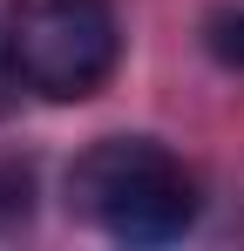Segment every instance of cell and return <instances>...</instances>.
Here are the masks:
<instances>
[{
  "label": "cell",
  "mask_w": 244,
  "mask_h": 251,
  "mask_svg": "<svg viewBox=\"0 0 244 251\" xmlns=\"http://www.w3.org/2000/svg\"><path fill=\"white\" fill-rule=\"evenodd\" d=\"M34 217V176L27 163H0V231H21Z\"/></svg>",
  "instance_id": "cell-3"
},
{
  "label": "cell",
  "mask_w": 244,
  "mask_h": 251,
  "mask_svg": "<svg viewBox=\"0 0 244 251\" xmlns=\"http://www.w3.org/2000/svg\"><path fill=\"white\" fill-rule=\"evenodd\" d=\"M203 48L224 61V68H244V7H217L203 21Z\"/></svg>",
  "instance_id": "cell-4"
},
{
  "label": "cell",
  "mask_w": 244,
  "mask_h": 251,
  "mask_svg": "<svg viewBox=\"0 0 244 251\" xmlns=\"http://www.w3.org/2000/svg\"><path fill=\"white\" fill-rule=\"evenodd\" d=\"M68 204L95 217L116 245H170L203 217L197 176L156 136H102L68 170Z\"/></svg>",
  "instance_id": "cell-1"
},
{
  "label": "cell",
  "mask_w": 244,
  "mask_h": 251,
  "mask_svg": "<svg viewBox=\"0 0 244 251\" xmlns=\"http://www.w3.org/2000/svg\"><path fill=\"white\" fill-rule=\"evenodd\" d=\"M7 61L41 102H88L122 61V27L109 0H14Z\"/></svg>",
  "instance_id": "cell-2"
}]
</instances>
